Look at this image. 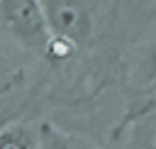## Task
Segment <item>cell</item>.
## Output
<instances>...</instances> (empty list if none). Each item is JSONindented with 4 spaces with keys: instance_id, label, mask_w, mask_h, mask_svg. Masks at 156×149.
<instances>
[{
    "instance_id": "1",
    "label": "cell",
    "mask_w": 156,
    "mask_h": 149,
    "mask_svg": "<svg viewBox=\"0 0 156 149\" xmlns=\"http://www.w3.org/2000/svg\"><path fill=\"white\" fill-rule=\"evenodd\" d=\"M0 24L20 46L49 64H63L76 54L54 37L44 0H0Z\"/></svg>"
},
{
    "instance_id": "2",
    "label": "cell",
    "mask_w": 156,
    "mask_h": 149,
    "mask_svg": "<svg viewBox=\"0 0 156 149\" xmlns=\"http://www.w3.org/2000/svg\"><path fill=\"white\" fill-rule=\"evenodd\" d=\"M0 149H39V125L10 122L0 129Z\"/></svg>"
},
{
    "instance_id": "5",
    "label": "cell",
    "mask_w": 156,
    "mask_h": 149,
    "mask_svg": "<svg viewBox=\"0 0 156 149\" xmlns=\"http://www.w3.org/2000/svg\"><path fill=\"white\" fill-rule=\"evenodd\" d=\"M154 149H156V144H154Z\"/></svg>"
},
{
    "instance_id": "4",
    "label": "cell",
    "mask_w": 156,
    "mask_h": 149,
    "mask_svg": "<svg viewBox=\"0 0 156 149\" xmlns=\"http://www.w3.org/2000/svg\"><path fill=\"white\" fill-rule=\"evenodd\" d=\"M136 78L141 81V85L156 83V27L151 29L146 42L141 44L139 64H136Z\"/></svg>"
},
{
    "instance_id": "3",
    "label": "cell",
    "mask_w": 156,
    "mask_h": 149,
    "mask_svg": "<svg viewBox=\"0 0 156 149\" xmlns=\"http://www.w3.org/2000/svg\"><path fill=\"white\" fill-rule=\"evenodd\" d=\"M39 149H98L88 139L76 137L71 132H63L61 127L51 122L39 125Z\"/></svg>"
}]
</instances>
